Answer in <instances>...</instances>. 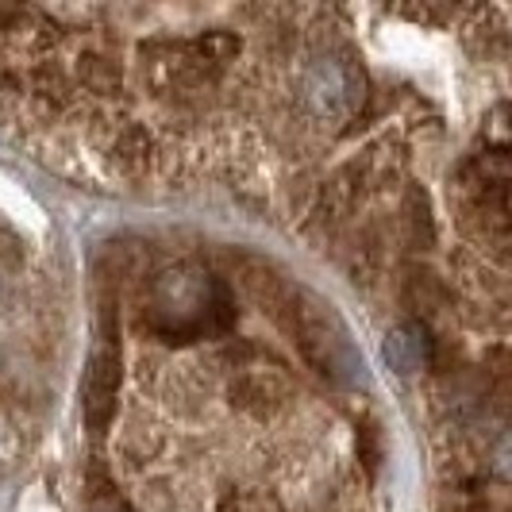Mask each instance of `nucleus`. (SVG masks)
Masks as SVG:
<instances>
[{"label":"nucleus","mask_w":512,"mask_h":512,"mask_svg":"<svg viewBox=\"0 0 512 512\" xmlns=\"http://www.w3.org/2000/svg\"><path fill=\"white\" fill-rule=\"evenodd\" d=\"M355 89H359V77L351 66H343V62H332V58H320V62H312L305 74V104L320 116V120H328V116H343V112H351V104H355Z\"/></svg>","instance_id":"1"},{"label":"nucleus","mask_w":512,"mask_h":512,"mask_svg":"<svg viewBox=\"0 0 512 512\" xmlns=\"http://www.w3.org/2000/svg\"><path fill=\"white\" fill-rule=\"evenodd\" d=\"M293 397V378L282 366H243L231 382V401L251 416H266Z\"/></svg>","instance_id":"3"},{"label":"nucleus","mask_w":512,"mask_h":512,"mask_svg":"<svg viewBox=\"0 0 512 512\" xmlns=\"http://www.w3.org/2000/svg\"><path fill=\"white\" fill-rule=\"evenodd\" d=\"M8 305H12V282H8L4 270H0V312H8Z\"/></svg>","instance_id":"8"},{"label":"nucleus","mask_w":512,"mask_h":512,"mask_svg":"<svg viewBox=\"0 0 512 512\" xmlns=\"http://www.w3.org/2000/svg\"><path fill=\"white\" fill-rule=\"evenodd\" d=\"M385 359L393 362V370L397 374H412V370H420V362H428V347L416 339V332H393L389 335V343H385Z\"/></svg>","instance_id":"4"},{"label":"nucleus","mask_w":512,"mask_h":512,"mask_svg":"<svg viewBox=\"0 0 512 512\" xmlns=\"http://www.w3.org/2000/svg\"><path fill=\"white\" fill-rule=\"evenodd\" d=\"M101 512H128V509H124V505H116V501H112V505H104Z\"/></svg>","instance_id":"9"},{"label":"nucleus","mask_w":512,"mask_h":512,"mask_svg":"<svg viewBox=\"0 0 512 512\" xmlns=\"http://www.w3.org/2000/svg\"><path fill=\"white\" fill-rule=\"evenodd\" d=\"M77 74H81V85L89 93H116L120 89V66L108 54H85Z\"/></svg>","instance_id":"5"},{"label":"nucleus","mask_w":512,"mask_h":512,"mask_svg":"<svg viewBox=\"0 0 512 512\" xmlns=\"http://www.w3.org/2000/svg\"><path fill=\"white\" fill-rule=\"evenodd\" d=\"M359 462L366 470V478L374 482L378 466H382V432H378V424H362L359 428Z\"/></svg>","instance_id":"7"},{"label":"nucleus","mask_w":512,"mask_h":512,"mask_svg":"<svg viewBox=\"0 0 512 512\" xmlns=\"http://www.w3.org/2000/svg\"><path fill=\"white\" fill-rule=\"evenodd\" d=\"M409 224L420 251H428L436 243V224H432V212H428V197L420 189H409Z\"/></svg>","instance_id":"6"},{"label":"nucleus","mask_w":512,"mask_h":512,"mask_svg":"<svg viewBox=\"0 0 512 512\" xmlns=\"http://www.w3.org/2000/svg\"><path fill=\"white\" fill-rule=\"evenodd\" d=\"M116 385H120V355H116V343L104 339L97 343V351L89 359V374H85V424L97 436L112 424Z\"/></svg>","instance_id":"2"}]
</instances>
